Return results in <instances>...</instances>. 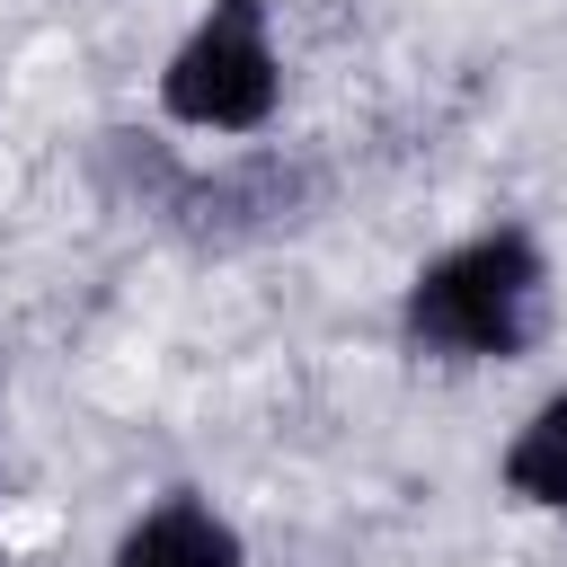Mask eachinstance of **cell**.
<instances>
[{
    "label": "cell",
    "mask_w": 567,
    "mask_h": 567,
    "mask_svg": "<svg viewBox=\"0 0 567 567\" xmlns=\"http://www.w3.org/2000/svg\"><path fill=\"white\" fill-rule=\"evenodd\" d=\"M275 97H284V62H275L266 0H213L159 71V106L186 133H257Z\"/></svg>",
    "instance_id": "obj_3"
},
{
    "label": "cell",
    "mask_w": 567,
    "mask_h": 567,
    "mask_svg": "<svg viewBox=\"0 0 567 567\" xmlns=\"http://www.w3.org/2000/svg\"><path fill=\"white\" fill-rule=\"evenodd\" d=\"M106 177H124V195L159 221V230H177L186 248H248V239H266V230H284L301 204H310V168L301 159H230V168H186V159H168L159 142H142V133H106Z\"/></svg>",
    "instance_id": "obj_2"
},
{
    "label": "cell",
    "mask_w": 567,
    "mask_h": 567,
    "mask_svg": "<svg viewBox=\"0 0 567 567\" xmlns=\"http://www.w3.org/2000/svg\"><path fill=\"white\" fill-rule=\"evenodd\" d=\"M505 487H514L523 505L567 514V390H549V399L523 416V434L505 443Z\"/></svg>",
    "instance_id": "obj_5"
},
{
    "label": "cell",
    "mask_w": 567,
    "mask_h": 567,
    "mask_svg": "<svg viewBox=\"0 0 567 567\" xmlns=\"http://www.w3.org/2000/svg\"><path fill=\"white\" fill-rule=\"evenodd\" d=\"M115 567H248V549H239V532L204 496H159L115 540Z\"/></svg>",
    "instance_id": "obj_4"
},
{
    "label": "cell",
    "mask_w": 567,
    "mask_h": 567,
    "mask_svg": "<svg viewBox=\"0 0 567 567\" xmlns=\"http://www.w3.org/2000/svg\"><path fill=\"white\" fill-rule=\"evenodd\" d=\"M540 319H549V257L523 221L443 248L399 292V346L434 363H514L532 354Z\"/></svg>",
    "instance_id": "obj_1"
}]
</instances>
